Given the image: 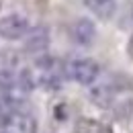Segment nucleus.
Here are the masks:
<instances>
[{"mask_svg":"<svg viewBox=\"0 0 133 133\" xmlns=\"http://www.w3.org/2000/svg\"><path fill=\"white\" fill-rule=\"evenodd\" d=\"M64 76L78 84H82V86H92L100 76V66L90 57L72 59L64 66Z\"/></svg>","mask_w":133,"mask_h":133,"instance_id":"1","label":"nucleus"},{"mask_svg":"<svg viewBox=\"0 0 133 133\" xmlns=\"http://www.w3.org/2000/svg\"><path fill=\"white\" fill-rule=\"evenodd\" d=\"M29 33V18L23 17V15H6V17L0 18V37L8 39V41H15L21 39Z\"/></svg>","mask_w":133,"mask_h":133,"instance_id":"2","label":"nucleus"},{"mask_svg":"<svg viewBox=\"0 0 133 133\" xmlns=\"http://www.w3.org/2000/svg\"><path fill=\"white\" fill-rule=\"evenodd\" d=\"M49 29L45 27V25H37L33 29H29V33L25 35V43H23V47L27 53H33V55H41V53H45L47 47H49Z\"/></svg>","mask_w":133,"mask_h":133,"instance_id":"3","label":"nucleus"},{"mask_svg":"<svg viewBox=\"0 0 133 133\" xmlns=\"http://www.w3.org/2000/svg\"><path fill=\"white\" fill-rule=\"evenodd\" d=\"M72 39L82 45V47H88L94 39H96V25L94 21L88 17H80L74 25H72Z\"/></svg>","mask_w":133,"mask_h":133,"instance_id":"4","label":"nucleus"},{"mask_svg":"<svg viewBox=\"0 0 133 133\" xmlns=\"http://www.w3.org/2000/svg\"><path fill=\"white\" fill-rule=\"evenodd\" d=\"M117 86L111 82H102V84H94L92 88H90V92H88V96L90 100L94 102V104H98L102 109H109L117 98Z\"/></svg>","mask_w":133,"mask_h":133,"instance_id":"5","label":"nucleus"},{"mask_svg":"<svg viewBox=\"0 0 133 133\" xmlns=\"http://www.w3.org/2000/svg\"><path fill=\"white\" fill-rule=\"evenodd\" d=\"M72 131L74 133H115V129H113L111 123H104V121H100V119L80 117V119H76Z\"/></svg>","mask_w":133,"mask_h":133,"instance_id":"6","label":"nucleus"},{"mask_svg":"<svg viewBox=\"0 0 133 133\" xmlns=\"http://www.w3.org/2000/svg\"><path fill=\"white\" fill-rule=\"evenodd\" d=\"M35 86H37V80L29 68H23L15 74V90L18 94H31L35 90Z\"/></svg>","mask_w":133,"mask_h":133,"instance_id":"7","label":"nucleus"},{"mask_svg":"<svg viewBox=\"0 0 133 133\" xmlns=\"http://www.w3.org/2000/svg\"><path fill=\"white\" fill-rule=\"evenodd\" d=\"M17 102H18V100L15 98L12 94L0 98V127H8V125H12V121H15V117H17V109H15Z\"/></svg>","mask_w":133,"mask_h":133,"instance_id":"8","label":"nucleus"},{"mask_svg":"<svg viewBox=\"0 0 133 133\" xmlns=\"http://www.w3.org/2000/svg\"><path fill=\"white\" fill-rule=\"evenodd\" d=\"M109 109H111V113H113L115 119H119V121H129L131 115H133V98H129V96L115 98V102Z\"/></svg>","mask_w":133,"mask_h":133,"instance_id":"9","label":"nucleus"},{"mask_svg":"<svg viewBox=\"0 0 133 133\" xmlns=\"http://www.w3.org/2000/svg\"><path fill=\"white\" fill-rule=\"evenodd\" d=\"M62 80H64V74H57L55 70H49V72H41V76L37 78V84L47 92H57L62 88Z\"/></svg>","mask_w":133,"mask_h":133,"instance_id":"10","label":"nucleus"},{"mask_svg":"<svg viewBox=\"0 0 133 133\" xmlns=\"http://www.w3.org/2000/svg\"><path fill=\"white\" fill-rule=\"evenodd\" d=\"M17 129L18 133H37V121L33 115L29 113H23L17 117Z\"/></svg>","mask_w":133,"mask_h":133,"instance_id":"11","label":"nucleus"},{"mask_svg":"<svg viewBox=\"0 0 133 133\" xmlns=\"http://www.w3.org/2000/svg\"><path fill=\"white\" fill-rule=\"evenodd\" d=\"M84 4H86L88 8H92V10H96L100 17H104V8L115 6L113 0H84Z\"/></svg>","mask_w":133,"mask_h":133,"instance_id":"12","label":"nucleus"},{"mask_svg":"<svg viewBox=\"0 0 133 133\" xmlns=\"http://www.w3.org/2000/svg\"><path fill=\"white\" fill-rule=\"evenodd\" d=\"M127 53H129V57H133V33L129 37V43H127Z\"/></svg>","mask_w":133,"mask_h":133,"instance_id":"13","label":"nucleus"},{"mask_svg":"<svg viewBox=\"0 0 133 133\" xmlns=\"http://www.w3.org/2000/svg\"><path fill=\"white\" fill-rule=\"evenodd\" d=\"M0 133H4V131H0Z\"/></svg>","mask_w":133,"mask_h":133,"instance_id":"14","label":"nucleus"}]
</instances>
